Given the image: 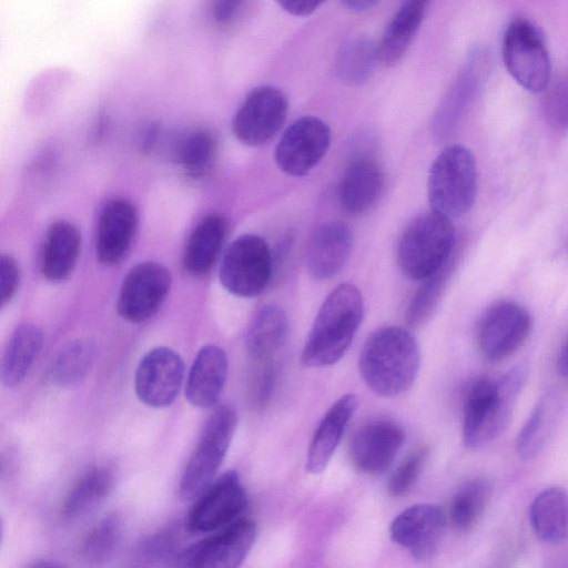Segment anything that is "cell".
<instances>
[{
	"mask_svg": "<svg viewBox=\"0 0 568 568\" xmlns=\"http://www.w3.org/2000/svg\"><path fill=\"white\" fill-rule=\"evenodd\" d=\"M419 349L413 335L398 326H385L369 335L358 367L367 386L383 397L406 392L419 369Z\"/></svg>",
	"mask_w": 568,
	"mask_h": 568,
	"instance_id": "1",
	"label": "cell"
},
{
	"mask_svg": "<svg viewBox=\"0 0 568 568\" xmlns=\"http://www.w3.org/2000/svg\"><path fill=\"white\" fill-rule=\"evenodd\" d=\"M364 316L361 291L351 283L335 287L323 302L307 341L301 363L305 367L335 364L352 344Z\"/></svg>",
	"mask_w": 568,
	"mask_h": 568,
	"instance_id": "2",
	"label": "cell"
},
{
	"mask_svg": "<svg viewBox=\"0 0 568 568\" xmlns=\"http://www.w3.org/2000/svg\"><path fill=\"white\" fill-rule=\"evenodd\" d=\"M527 377L518 365L499 378L483 377L468 388L463 410V440L470 449L495 440L507 427Z\"/></svg>",
	"mask_w": 568,
	"mask_h": 568,
	"instance_id": "3",
	"label": "cell"
},
{
	"mask_svg": "<svg viewBox=\"0 0 568 568\" xmlns=\"http://www.w3.org/2000/svg\"><path fill=\"white\" fill-rule=\"evenodd\" d=\"M455 242L449 217L432 212L416 216L406 226L397 248L402 272L413 280H426L446 266Z\"/></svg>",
	"mask_w": 568,
	"mask_h": 568,
	"instance_id": "4",
	"label": "cell"
},
{
	"mask_svg": "<svg viewBox=\"0 0 568 568\" xmlns=\"http://www.w3.org/2000/svg\"><path fill=\"white\" fill-rule=\"evenodd\" d=\"M433 211L450 220L468 212L477 195V164L462 144L446 146L434 160L427 181Z\"/></svg>",
	"mask_w": 568,
	"mask_h": 568,
	"instance_id": "5",
	"label": "cell"
},
{
	"mask_svg": "<svg viewBox=\"0 0 568 568\" xmlns=\"http://www.w3.org/2000/svg\"><path fill=\"white\" fill-rule=\"evenodd\" d=\"M236 425V412L229 405L217 407L210 415L180 480L179 495L182 499H195L215 479Z\"/></svg>",
	"mask_w": 568,
	"mask_h": 568,
	"instance_id": "6",
	"label": "cell"
},
{
	"mask_svg": "<svg viewBox=\"0 0 568 568\" xmlns=\"http://www.w3.org/2000/svg\"><path fill=\"white\" fill-rule=\"evenodd\" d=\"M505 67L525 90L540 92L550 82L551 62L538 28L525 18L507 26L501 43Z\"/></svg>",
	"mask_w": 568,
	"mask_h": 568,
	"instance_id": "7",
	"label": "cell"
},
{
	"mask_svg": "<svg viewBox=\"0 0 568 568\" xmlns=\"http://www.w3.org/2000/svg\"><path fill=\"white\" fill-rule=\"evenodd\" d=\"M271 275L270 247L255 234H244L229 245L219 272L223 287L240 297L261 294L268 284Z\"/></svg>",
	"mask_w": 568,
	"mask_h": 568,
	"instance_id": "8",
	"label": "cell"
},
{
	"mask_svg": "<svg viewBox=\"0 0 568 568\" xmlns=\"http://www.w3.org/2000/svg\"><path fill=\"white\" fill-rule=\"evenodd\" d=\"M531 326V316L523 305L514 301H498L479 320V351L490 362L503 361L523 346Z\"/></svg>",
	"mask_w": 568,
	"mask_h": 568,
	"instance_id": "9",
	"label": "cell"
},
{
	"mask_svg": "<svg viewBox=\"0 0 568 568\" xmlns=\"http://www.w3.org/2000/svg\"><path fill=\"white\" fill-rule=\"evenodd\" d=\"M287 110L288 101L282 90L272 85L256 87L234 114L233 134L245 145H263L281 130Z\"/></svg>",
	"mask_w": 568,
	"mask_h": 568,
	"instance_id": "10",
	"label": "cell"
},
{
	"mask_svg": "<svg viewBox=\"0 0 568 568\" xmlns=\"http://www.w3.org/2000/svg\"><path fill=\"white\" fill-rule=\"evenodd\" d=\"M256 525L239 518L215 534L191 545L178 558V565L192 568H234L246 558L256 539Z\"/></svg>",
	"mask_w": 568,
	"mask_h": 568,
	"instance_id": "11",
	"label": "cell"
},
{
	"mask_svg": "<svg viewBox=\"0 0 568 568\" xmlns=\"http://www.w3.org/2000/svg\"><path fill=\"white\" fill-rule=\"evenodd\" d=\"M169 270L156 262L146 261L133 266L123 278L116 310L122 318L141 323L151 318L163 305L170 287Z\"/></svg>",
	"mask_w": 568,
	"mask_h": 568,
	"instance_id": "12",
	"label": "cell"
},
{
	"mask_svg": "<svg viewBox=\"0 0 568 568\" xmlns=\"http://www.w3.org/2000/svg\"><path fill=\"white\" fill-rule=\"evenodd\" d=\"M329 143L331 129L322 119L300 118L282 134L274 152L275 162L287 175H305L323 159Z\"/></svg>",
	"mask_w": 568,
	"mask_h": 568,
	"instance_id": "13",
	"label": "cell"
},
{
	"mask_svg": "<svg viewBox=\"0 0 568 568\" xmlns=\"http://www.w3.org/2000/svg\"><path fill=\"white\" fill-rule=\"evenodd\" d=\"M246 504V494L237 473L229 470L196 497L187 516V528L192 532L216 531L241 518Z\"/></svg>",
	"mask_w": 568,
	"mask_h": 568,
	"instance_id": "14",
	"label": "cell"
},
{
	"mask_svg": "<svg viewBox=\"0 0 568 568\" xmlns=\"http://www.w3.org/2000/svg\"><path fill=\"white\" fill-rule=\"evenodd\" d=\"M490 71L489 51L484 47L473 48L436 111L434 126L439 134H445L456 126L483 90Z\"/></svg>",
	"mask_w": 568,
	"mask_h": 568,
	"instance_id": "15",
	"label": "cell"
},
{
	"mask_svg": "<svg viewBox=\"0 0 568 568\" xmlns=\"http://www.w3.org/2000/svg\"><path fill=\"white\" fill-rule=\"evenodd\" d=\"M184 378V363L173 349L159 346L140 361L134 376L139 399L154 408L170 406L179 395Z\"/></svg>",
	"mask_w": 568,
	"mask_h": 568,
	"instance_id": "16",
	"label": "cell"
},
{
	"mask_svg": "<svg viewBox=\"0 0 568 568\" xmlns=\"http://www.w3.org/2000/svg\"><path fill=\"white\" fill-rule=\"evenodd\" d=\"M445 528L446 517L440 508L418 504L403 510L393 520L390 537L415 560L426 561L439 549Z\"/></svg>",
	"mask_w": 568,
	"mask_h": 568,
	"instance_id": "17",
	"label": "cell"
},
{
	"mask_svg": "<svg viewBox=\"0 0 568 568\" xmlns=\"http://www.w3.org/2000/svg\"><path fill=\"white\" fill-rule=\"evenodd\" d=\"M405 434L392 420H372L355 430L348 454L352 464L361 473L379 475L389 468L400 449Z\"/></svg>",
	"mask_w": 568,
	"mask_h": 568,
	"instance_id": "18",
	"label": "cell"
},
{
	"mask_svg": "<svg viewBox=\"0 0 568 568\" xmlns=\"http://www.w3.org/2000/svg\"><path fill=\"white\" fill-rule=\"evenodd\" d=\"M384 172L369 152L352 156L338 185V201L348 214L361 215L372 209L384 190Z\"/></svg>",
	"mask_w": 568,
	"mask_h": 568,
	"instance_id": "19",
	"label": "cell"
},
{
	"mask_svg": "<svg viewBox=\"0 0 568 568\" xmlns=\"http://www.w3.org/2000/svg\"><path fill=\"white\" fill-rule=\"evenodd\" d=\"M138 229V212L128 200L109 201L99 219L95 253L105 266L120 263L129 252Z\"/></svg>",
	"mask_w": 568,
	"mask_h": 568,
	"instance_id": "20",
	"label": "cell"
},
{
	"mask_svg": "<svg viewBox=\"0 0 568 568\" xmlns=\"http://www.w3.org/2000/svg\"><path fill=\"white\" fill-rule=\"evenodd\" d=\"M353 246V235L343 222H327L318 226L311 236L305 264L316 280L335 276L346 264Z\"/></svg>",
	"mask_w": 568,
	"mask_h": 568,
	"instance_id": "21",
	"label": "cell"
},
{
	"mask_svg": "<svg viewBox=\"0 0 568 568\" xmlns=\"http://www.w3.org/2000/svg\"><path fill=\"white\" fill-rule=\"evenodd\" d=\"M227 376V356L216 345H205L196 354L190 368L185 396L199 408H209L219 400Z\"/></svg>",
	"mask_w": 568,
	"mask_h": 568,
	"instance_id": "22",
	"label": "cell"
},
{
	"mask_svg": "<svg viewBox=\"0 0 568 568\" xmlns=\"http://www.w3.org/2000/svg\"><path fill=\"white\" fill-rule=\"evenodd\" d=\"M81 251L78 227L65 220L50 224L40 252V272L50 282H62L74 271Z\"/></svg>",
	"mask_w": 568,
	"mask_h": 568,
	"instance_id": "23",
	"label": "cell"
},
{
	"mask_svg": "<svg viewBox=\"0 0 568 568\" xmlns=\"http://www.w3.org/2000/svg\"><path fill=\"white\" fill-rule=\"evenodd\" d=\"M356 407L357 397L345 394L323 416L307 450L305 467L308 473L320 474L326 468Z\"/></svg>",
	"mask_w": 568,
	"mask_h": 568,
	"instance_id": "24",
	"label": "cell"
},
{
	"mask_svg": "<svg viewBox=\"0 0 568 568\" xmlns=\"http://www.w3.org/2000/svg\"><path fill=\"white\" fill-rule=\"evenodd\" d=\"M430 0H403L379 43L378 60L385 65L398 63L410 48Z\"/></svg>",
	"mask_w": 568,
	"mask_h": 568,
	"instance_id": "25",
	"label": "cell"
},
{
	"mask_svg": "<svg viewBox=\"0 0 568 568\" xmlns=\"http://www.w3.org/2000/svg\"><path fill=\"white\" fill-rule=\"evenodd\" d=\"M225 219L217 213L204 216L190 234L183 252V267L192 276L210 272L216 262L226 236Z\"/></svg>",
	"mask_w": 568,
	"mask_h": 568,
	"instance_id": "26",
	"label": "cell"
},
{
	"mask_svg": "<svg viewBox=\"0 0 568 568\" xmlns=\"http://www.w3.org/2000/svg\"><path fill=\"white\" fill-rule=\"evenodd\" d=\"M288 321L277 305L262 306L252 317L245 333V348L253 362L272 361L285 345Z\"/></svg>",
	"mask_w": 568,
	"mask_h": 568,
	"instance_id": "27",
	"label": "cell"
},
{
	"mask_svg": "<svg viewBox=\"0 0 568 568\" xmlns=\"http://www.w3.org/2000/svg\"><path fill=\"white\" fill-rule=\"evenodd\" d=\"M529 523L536 537L547 545L568 539V491L551 486L540 491L529 507Z\"/></svg>",
	"mask_w": 568,
	"mask_h": 568,
	"instance_id": "28",
	"label": "cell"
},
{
	"mask_svg": "<svg viewBox=\"0 0 568 568\" xmlns=\"http://www.w3.org/2000/svg\"><path fill=\"white\" fill-rule=\"evenodd\" d=\"M42 344L43 334L36 324L23 323L14 328L1 359L0 377L4 387L13 388L23 382Z\"/></svg>",
	"mask_w": 568,
	"mask_h": 568,
	"instance_id": "29",
	"label": "cell"
},
{
	"mask_svg": "<svg viewBox=\"0 0 568 568\" xmlns=\"http://www.w3.org/2000/svg\"><path fill=\"white\" fill-rule=\"evenodd\" d=\"M113 483V474L109 468H90L69 490L62 505V516L75 520L92 513L109 496Z\"/></svg>",
	"mask_w": 568,
	"mask_h": 568,
	"instance_id": "30",
	"label": "cell"
},
{
	"mask_svg": "<svg viewBox=\"0 0 568 568\" xmlns=\"http://www.w3.org/2000/svg\"><path fill=\"white\" fill-rule=\"evenodd\" d=\"M219 144L207 129L196 128L181 136L175 148L176 162L191 180L206 178L216 162Z\"/></svg>",
	"mask_w": 568,
	"mask_h": 568,
	"instance_id": "31",
	"label": "cell"
},
{
	"mask_svg": "<svg viewBox=\"0 0 568 568\" xmlns=\"http://www.w3.org/2000/svg\"><path fill=\"white\" fill-rule=\"evenodd\" d=\"M377 61V44L369 38L355 37L341 44L334 69L344 83L359 85L372 77Z\"/></svg>",
	"mask_w": 568,
	"mask_h": 568,
	"instance_id": "32",
	"label": "cell"
},
{
	"mask_svg": "<svg viewBox=\"0 0 568 568\" xmlns=\"http://www.w3.org/2000/svg\"><path fill=\"white\" fill-rule=\"evenodd\" d=\"M490 497L491 485L486 478L477 477L464 484L454 495L449 507L454 528L462 532L473 530L483 518Z\"/></svg>",
	"mask_w": 568,
	"mask_h": 568,
	"instance_id": "33",
	"label": "cell"
},
{
	"mask_svg": "<svg viewBox=\"0 0 568 568\" xmlns=\"http://www.w3.org/2000/svg\"><path fill=\"white\" fill-rule=\"evenodd\" d=\"M94 358L93 345L87 341H74L63 346L52 358L49 379L60 387L80 383L89 373Z\"/></svg>",
	"mask_w": 568,
	"mask_h": 568,
	"instance_id": "34",
	"label": "cell"
},
{
	"mask_svg": "<svg viewBox=\"0 0 568 568\" xmlns=\"http://www.w3.org/2000/svg\"><path fill=\"white\" fill-rule=\"evenodd\" d=\"M122 531L120 516L115 514L105 516L85 536L82 544L84 557L94 562L109 559L120 544Z\"/></svg>",
	"mask_w": 568,
	"mask_h": 568,
	"instance_id": "35",
	"label": "cell"
},
{
	"mask_svg": "<svg viewBox=\"0 0 568 568\" xmlns=\"http://www.w3.org/2000/svg\"><path fill=\"white\" fill-rule=\"evenodd\" d=\"M427 456V447L419 446L402 462L389 477L387 484L389 495L403 496L414 487L423 471Z\"/></svg>",
	"mask_w": 568,
	"mask_h": 568,
	"instance_id": "36",
	"label": "cell"
},
{
	"mask_svg": "<svg viewBox=\"0 0 568 568\" xmlns=\"http://www.w3.org/2000/svg\"><path fill=\"white\" fill-rule=\"evenodd\" d=\"M445 271L446 266L426 278V283L415 296L407 313V322L410 326L417 327L423 325L432 315L440 294Z\"/></svg>",
	"mask_w": 568,
	"mask_h": 568,
	"instance_id": "37",
	"label": "cell"
},
{
	"mask_svg": "<svg viewBox=\"0 0 568 568\" xmlns=\"http://www.w3.org/2000/svg\"><path fill=\"white\" fill-rule=\"evenodd\" d=\"M544 111L549 124L557 129H568V70L546 88Z\"/></svg>",
	"mask_w": 568,
	"mask_h": 568,
	"instance_id": "38",
	"label": "cell"
},
{
	"mask_svg": "<svg viewBox=\"0 0 568 568\" xmlns=\"http://www.w3.org/2000/svg\"><path fill=\"white\" fill-rule=\"evenodd\" d=\"M254 366L248 378V402L255 409L264 408L272 396L276 381V362H253Z\"/></svg>",
	"mask_w": 568,
	"mask_h": 568,
	"instance_id": "39",
	"label": "cell"
},
{
	"mask_svg": "<svg viewBox=\"0 0 568 568\" xmlns=\"http://www.w3.org/2000/svg\"><path fill=\"white\" fill-rule=\"evenodd\" d=\"M546 424V403L540 400L532 409L517 439V452L523 459L538 450Z\"/></svg>",
	"mask_w": 568,
	"mask_h": 568,
	"instance_id": "40",
	"label": "cell"
},
{
	"mask_svg": "<svg viewBox=\"0 0 568 568\" xmlns=\"http://www.w3.org/2000/svg\"><path fill=\"white\" fill-rule=\"evenodd\" d=\"M21 272L17 261L3 254L0 260V298L1 304H8L16 295L20 285Z\"/></svg>",
	"mask_w": 568,
	"mask_h": 568,
	"instance_id": "41",
	"label": "cell"
},
{
	"mask_svg": "<svg viewBox=\"0 0 568 568\" xmlns=\"http://www.w3.org/2000/svg\"><path fill=\"white\" fill-rule=\"evenodd\" d=\"M146 559H162L173 551V541L170 536L159 535L145 540L139 549Z\"/></svg>",
	"mask_w": 568,
	"mask_h": 568,
	"instance_id": "42",
	"label": "cell"
},
{
	"mask_svg": "<svg viewBox=\"0 0 568 568\" xmlns=\"http://www.w3.org/2000/svg\"><path fill=\"white\" fill-rule=\"evenodd\" d=\"M246 0H213L212 17L220 24L232 22L244 7Z\"/></svg>",
	"mask_w": 568,
	"mask_h": 568,
	"instance_id": "43",
	"label": "cell"
},
{
	"mask_svg": "<svg viewBox=\"0 0 568 568\" xmlns=\"http://www.w3.org/2000/svg\"><path fill=\"white\" fill-rule=\"evenodd\" d=\"M287 13L295 17H305L313 13L326 0H275Z\"/></svg>",
	"mask_w": 568,
	"mask_h": 568,
	"instance_id": "44",
	"label": "cell"
},
{
	"mask_svg": "<svg viewBox=\"0 0 568 568\" xmlns=\"http://www.w3.org/2000/svg\"><path fill=\"white\" fill-rule=\"evenodd\" d=\"M381 0H341V2L353 11H365L373 8Z\"/></svg>",
	"mask_w": 568,
	"mask_h": 568,
	"instance_id": "45",
	"label": "cell"
},
{
	"mask_svg": "<svg viewBox=\"0 0 568 568\" xmlns=\"http://www.w3.org/2000/svg\"><path fill=\"white\" fill-rule=\"evenodd\" d=\"M566 359H567V368H568V345H567Z\"/></svg>",
	"mask_w": 568,
	"mask_h": 568,
	"instance_id": "46",
	"label": "cell"
}]
</instances>
